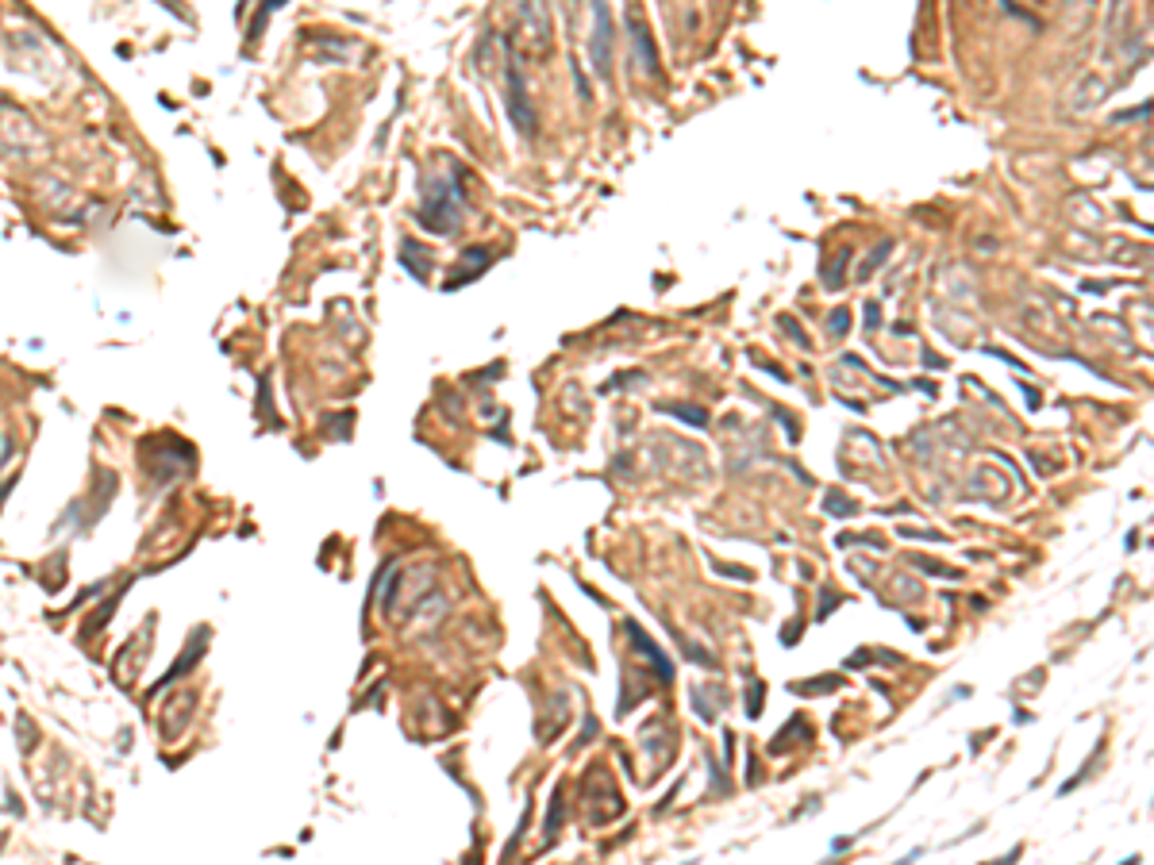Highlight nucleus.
I'll list each match as a JSON object with an SVG mask.
<instances>
[{"label": "nucleus", "instance_id": "nucleus-1", "mask_svg": "<svg viewBox=\"0 0 1154 865\" xmlns=\"http://www.w3.org/2000/svg\"><path fill=\"white\" fill-rule=\"evenodd\" d=\"M462 204H458V185H447V181H427V200L420 208V223L435 235H451L458 227V216Z\"/></svg>", "mask_w": 1154, "mask_h": 865}, {"label": "nucleus", "instance_id": "nucleus-2", "mask_svg": "<svg viewBox=\"0 0 1154 865\" xmlns=\"http://www.w3.org/2000/svg\"><path fill=\"white\" fill-rule=\"evenodd\" d=\"M612 12H608V4L604 0H593V66H597V74L608 81L612 77Z\"/></svg>", "mask_w": 1154, "mask_h": 865}, {"label": "nucleus", "instance_id": "nucleus-3", "mask_svg": "<svg viewBox=\"0 0 1154 865\" xmlns=\"http://www.w3.org/2000/svg\"><path fill=\"white\" fill-rule=\"evenodd\" d=\"M504 100H508L512 124L520 127L527 139H531V135H535V112H531V100H527L524 77H520V66H516V58H512V54H508V93H504Z\"/></svg>", "mask_w": 1154, "mask_h": 865}, {"label": "nucleus", "instance_id": "nucleus-4", "mask_svg": "<svg viewBox=\"0 0 1154 865\" xmlns=\"http://www.w3.org/2000/svg\"><path fill=\"white\" fill-rule=\"evenodd\" d=\"M204 639H208V631H197V643L189 646V654H181V658H177L174 669H170V673H166V677H162V681L154 685V692H162V689H166V685H174V681H177V677H181V673H189V669H193V666H197V662H201Z\"/></svg>", "mask_w": 1154, "mask_h": 865}, {"label": "nucleus", "instance_id": "nucleus-5", "mask_svg": "<svg viewBox=\"0 0 1154 865\" xmlns=\"http://www.w3.org/2000/svg\"><path fill=\"white\" fill-rule=\"evenodd\" d=\"M631 43H635V54H639V66L647 70L651 77H658V58H654V43L647 35V27L639 20H631Z\"/></svg>", "mask_w": 1154, "mask_h": 865}, {"label": "nucleus", "instance_id": "nucleus-6", "mask_svg": "<svg viewBox=\"0 0 1154 865\" xmlns=\"http://www.w3.org/2000/svg\"><path fill=\"white\" fill-rule=\"evenodd\" d=\"M489 262H493V254H489V250H485V247H470V250H466V258H462V266L454 270V281L447 285V289H454L458 281H474L477 273L485 270Z\"/></svg>", "mask_w": 1154, "mask_h": 865}, {"label": "nucleus", "instance_id": "nucleus-7", "mask_svg": "<svg viewBox=\"0 0 1154 865\" xmlns=\"http://www.w3.org/2000/svg\"><path fill=\"white\" fill-rule=\"evenodd\" d=\"M628 635L635 639V646H639V650L651 658L654 666H658V681H670V662H666V654L654 646V639H647V635L639 631V623H631V619H628Z\"/></svg>", "mask_w": 1154, "mask_h": 865}, {"label": "nucleus", "instance_id": "nucleus-8", "mask_svg": "<svg viewBox=\"0 0 1154 865\" xmlns=\"http://www.w3.org/2000/svg\"><path fill=\"white\" fill-rule=\"evenodd\" d=\"M520 16H524V24L531 27V35H535V39H543V35H547V27H551V16H547V0H520Z\"/></svg>", "mask_w": 1154, "mask_h": 865}, {"label": "nucleus", "instance_id": "nucleus-9", "mask_svg": "<svg viewBox=\"0 0 1154 865\" xmlns=\"http://www.w3.org/2000/svg\"><path fill=\"white\" fill-rule=\"evenodd\" d=\"M401 262H404V270L412 273V277L427 281V273H431V262H424V258H420V243L404 239V243H401Z\"/></svg>", "mask_w": 1154, "mask_h": 865}, {"label": "nucleus", "instance_id": "nucleus-10", "mask_svg": "<svg viewBox=\"0 0 1154 865\" xmlns=\"http://www.w3.org/2000/svg\"><path fill=\"white\" fill-rule=\"evenodd\" d=\"M847 262H851V250L843 247L839 250V258H835V266L824 270V285H828V289H839V285H843V266H847Z\"/></svg>", "mask_w": 1154, "mask_h": 865}, {"label": "nucleus", "instance_id": "nucleus-11", "mask_svg": "<svg viewBox=\"0 0 1154 865\" xmlns=\"http://www.w3.org/2000/svg\"><path fill=\"white\" fill-rule=\"evenodd\" d=\"M889 254H893V243H881V247L874 250V254H870L866 262H862V270H858V277L866 281V277H870V273L878 270V266H881V262H885V258H889Z\"/></svg>", "mask_w": 1154, "mask_h": 865}, {"label": "nucleus", "instance_id": "nucleus-12", "mask_svg": "<svg viewBox=\"0 0 1154 865\" xmlns=\"http://www.w3.org/2000/svg\"><path fill=\"white\" fill-rule=\"evenodd\" d=\"M828 331L831 335H847V331H851V312H847V308H835V316L828 320Z\"/></svg>", "mask_w": 1154, "mask_h": 865}, {"label": "nucleus", "instance_id": "nucleus-13", "mask_svg": "<svg viewBox=\"0 0 1154 865\" xmlns=\"http://www.w3.org/2000/svg\"><path fill=\"white\" fill-rule=\"evenodd\" d=\"M843 681L839 677H831V681H816V685H793V692H824V689H839Z\"/></svg>", "mask_w": 1154, "mask_h": 865}, {"label": "nucleus", "instance_id": "nucleus-14", "mask_svg": "<svg viewBox=\"0 0 1154 865\" xmlns=\"http://www.w3.org/2000/svg\"><path fill=\"white\" fill-rule=\"evenodd\" d=\"M670 412H678L681 420H693V423H708V412H704V408H670Z\"/></svg>", "mask_w": 1154, "mask_h": 865}, {"label": "nucleus", "instance_id": "nucleus-15", "mask_svg": "<svg viewBox=\"0 0 1154 865\" xmlns=\"http://www.w3.org/2000/svg\"><path fill=\"white\" fill-rule=\"evenodd\" d=\"M747 712H751V716L762 712V685H758V681L751 685V708H747Z\"/></svg>", "mask_w": 1154, "mask_h": 865}, {"label": "nucleus", "instance_id": "nucleus-16", "mask_svg": "<svg viewBox=\"0 0 1154 865\" xmlns=\"http://www.w3.org/2000/svg\"><path fill=\"white\" fill-rule=\"evenodd\" d=\"M8 489H12V481H4V485H0V504H4V496H8Z\"/></svg>", "mask_w": 1154, "mask_h": 865}, {"label": "nucleus", "instance_id": "nucleus-17", "mask_svg": "<svg viewBox=\"0 0 1154 865\" xmlns=\"http://www.w3.org/2000/svg\"><path fill=\"white\" fill-rule=\"evenodd\" d=\"M162 4H166V8H170V12H181V8H177V0H162Z\"/></svg>", "mask_w": 1154, "mask_h": 865}]
</instances>
